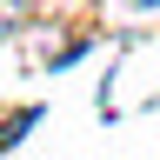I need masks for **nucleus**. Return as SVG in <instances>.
I'll list each match as a JSON object with an SVG mask.
<instances>
[{"label": "nucleus", "mask_w": 160, "mask_h": 160, "mask_svg": "<svg viewBox=\"0 0 160 160\" xmlns=\"http://www.w3.org/2000/svg\"><path fill=\"white\" fill-rule=\"evenodd\" d=\"M27 13H33V0H0V33L27 27Z\"/></svg>", "instance_id": "obj_1"}, {"label": "nucleus", "mask_w": 160, "mask_h": 160, "mask_svg": "<svg viewBox=\"0 0 160 160\" xmlns=\"http://www.w3.org/2000/svg\"><path fill=\"white\" fill-rule=\"evenodd\" d=\"M33 120H40L33 107H20V113L7 120V127H0V147H13V140H20V133H27V127H33Z\"/></svg>", "instance_id": "obj_2"}]
</instances>
